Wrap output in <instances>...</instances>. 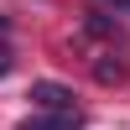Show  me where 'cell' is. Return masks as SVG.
I'll return each mask as SVG.
<instances>
[{
	"mask_svg": "<svg viewBox=\"0 0 130 130\" xmlns=\"http://www.w3.org/2000/svg\"><path fill=\"white\" fill-rule=\"evenodd\" d=\"M31 104H37V109H47V115H73V89L42 78V83H31Z\"/></svg>",
	"mask_w": 130,
	"mask_h": 130,
	"instance_id": "obj_1",
	"label": "cell"
},
{
	"mask_svg": "<svg viewBox=\"0 0 130 130\" xmlns=\"http://www.w3.org/2000/svg\"><path fill=\"white\" fill-rule=\"evenodd\" d=\"M78 125H83V115L73 109V115H31L21 130H78Z\"/></svg>",
	"mask_w": 130,
	"mask_h": 130,
	"instance_id": "obj_2",
	"label": "cell"
},
{
	"mask_svg": "<svg viewBox=\"0 0 130 130\" xmlns=\"http://www.w3.org/2000/svg\"><path fill=\"white\" fill-rule=\"evenodd\" d=\"M115 5H120V10H130V0H115Z\"/></svg>",
	"mask_w": 130,
	"mask_h": 130,
	"instance_id": "obj_3",
	"label": "cell"
}]
</instances>
